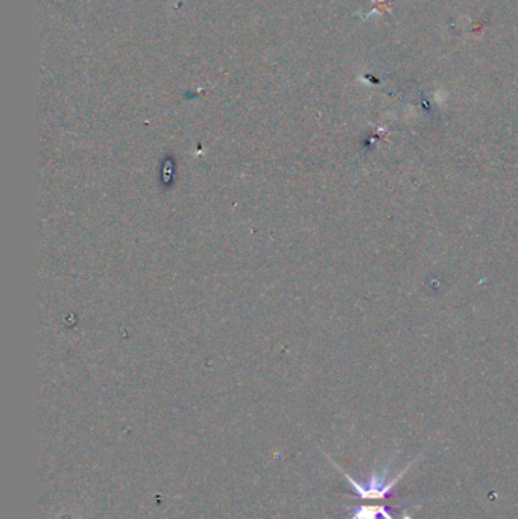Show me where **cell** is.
Wrapping results in <instances>:
<instances>
[{"label": "cell", "instance_id": "cell-1", "mask_svg": "<svg viewBox=\"0 0 518 519\" xmlns=\"http://www.w3.org/2000/svg\"><path fill=\"white\" fill-rule=\"evenodd\" d=\"M344 476L346 477V480L350 481L354 492H356L360 498H388V496L391 495L392 489H394V486L397 485V481L400 480V476L397 477L395 480L392 481H386V471H384L383 476H379V474H374L373 477H369L366 483H360V481H356L353 480L349 474L344 472Z\"/></svg>", "mask_w": 518, "mask_h": 519}, {"label": "cell", "instance_id": "cell-2", "mask_svg": "<svg viewBox=\"0 0 518 519\" xmlns=\"http://www.w3.org/2000/svg\"><path fill=\"white\" fill-rule=\"evenodd\" d=\"M394 519L386 507H360L351 519Z\"/></svg>", "mask_w": 518, "mask_h": 519}]
</instances>
